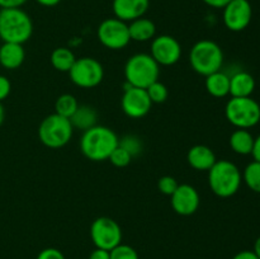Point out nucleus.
<instances>
[{
	"mask_svg": "<svg viewBox=\"0 0 260 259\" xmlns=\"http://www.w3.org/2000/svg\"><path fill=\"white\" fill-rule=\"evenodd\" d=\"M150 55L159 65L172 66L179 61L182 56V46L177 38L169 35H161L152 38Z\"/></svg>",
	"mask_w": 260,
	"mask_h": 259,
	"instance_id": "obj_12",
	"label": "nucleus"
},
{
	"mask_svg": "<svg viewBox=\"0 0 260 259\" xmlns=\"http://www.w3.org/2000/svg\"><path fill=\"white\" fill-rule=\"evenodd\" d=\"M109 254H111V259H139L136 249L122 243L112 249Z\"/></svg>",
	"mask_w": 260,
	"mask_h": 259,
	"instance_id": "obj_28",
	"label": "nucleus"
},
{
	"mask_svg": "<svg viewBox=\"0 0 260 259\" xmlns=\"http://www.w3.org/2000/svg\"><path fill=\"white\" fill-rule=\"evenodd\" d=\"M75 61V55L68 47L55 48L53 52L51 53V63H52V66L56 70L62 71V73H69Z\"/></svg>",
	"mask_w": 260,
	"mask_h": 259,
	"instance_id": "obj_23",
	"label": "nucleus"
},
{
	"mask_svg": "<svg viewBox=\"0 0 260 259\" xmlns=\"http://www.w3.org/2000/svg\"><path fill=\"white\" fill-rule=\"evenodd\" d=\"M28 0H0V8L8 9V8H20L27 3Z\"/></svg>",
	"mask_w": 260,
	"mask_h": 259,
	"instance_id": "obj_33",
	"label": "nucleus"
},
{
	"mask_svg": "<svg viewBox=\"0 0 260 259\" xmlns=\"http://www.w3.org/2000/svg\"><path fill=\"white\" fill-rule=\"evenodd\" d=\"M70 122L71 124H73L74 128L86 131V130L91 128V127L96 124L95 109L91 108V107L89 106H80V104H79L75 113L70 117Z\"/></svg>",
	"mask_w": 260,
	"mask_h": 259,
	"instance_id": "obj_22",
	"label": "nucleus"
},
{
	"mask_svg": "<svg viewBox=\"0 0 260 259\" xmlns=\"http://www.w3.org/2000/svg\"><path fill=\"white\" fill-rule=\"evenodd\" d=\"M233 259H258L253 250H241L234 255Z\"/></svg>",
	"mask_w": 260,
	"mask_h": 259,
	"instance_id": "obj_36",
	"label": "nucleus"
},
{
	"mask_svg": "<svg viewBox=\"0 0 260 259\" xmlns=\"http://www.w3.org/2000/svg\"><path fill=\"white\" fill-rule=\"evenodd\" d=\"M122 109L131 118H142L150 112L152 102L147 94L146 89L127 86L122 96Z\"/></svg>",
	"mask_w": 260,
	"mask_h": 259,
	"instance_id": "obj_13",
	"label": "nucleus"
},
{
	"mask_svg": "<svg viewBox=\"0 0 260 259\" xmlns=\"http://www.w3.org/2000/svg\"><path fill=\"white\" fill-rule=\"evenodd\" d=\"M255 79L246 71H238L230 76V93L235 98L251 96L255 90Z\"/></svg>",
	"mask_w": 260,
	"mask_h": 259,
	"instance_id": "obj_17",
	"label": "nucleus"
},
{
	"mask_svg": "<svg viewBox=\"0 0 260 259\" xmlns=\"http://www.w3.org/2000/svg\"><path fill=\"white\" fill-rule=\"evenodd\" d=\"M74 127L70 119L57 113L50 114L41 122L38 137L45 146L50 149L63 147L73 137Z\"/></svg>",
	"mask_w": 260,
	"mask_h": 259,
	"instance_id": "obj_6",
	"label": "nucleus"
},
{
	"mask_svg": "<svg viewBox=\"0 0 260 259\" xmlns=\"http://www.w3.org/2000/svg\"><path fill=\"white\" fill-rule=\"evenodd\" d=\"M189 62L193 70L200 75H211L216 71H220L222 68V48L211 40L198 41L190 48Z\"/></svg>",
	"mask_w": 260,
	"mask_h": 259,
	"instance_id": "obj_5",
	"label": "nucleus"
},
{
	"mask_svg": "<svg viewBox=\"0 0 260 259\" xmlns=\"http://www.w3.org/2000/svg\"><path fill=\"white\" fill-rule=\"evenodd\" d=\"M33 33V22L20 8L0 9V38L3 42H27Z\"/></svg>",
	"mask_w": 260,
	"mask_h": 259,
	"instance_id": "obj_2",
	"label": "nucleus"
},
{
	"mask_svg": "<svg viewBox=\"0 0 260 259\" xmlns=\"http://www.w3.org/2000/svg\"><path fill=\"white\" fill-rule=\"evenodd\" d=\"M251 155H253L255 161L260 163V135L258 137L254 139V146H253V151H251Z\"/></svg>",
	"mask_w": 260,
	"mask_h": 259,
	"instance_id": "obj_37",
	"label": "nucleus"
},
{
	"mask_svg": "<svg viewBox=\"0 0 260 259\" xmlns=\"http://www.w3.org/2000/svg\"><path fill=\"white\" fill-rule=\"evenodd\" d=\"M178 182L175 178L170 177V175H164L159 179L157 182V188H159L160 192L165 196H172L175 192V189L178 188Z\"/></svg>",
	"mask_w": 260,
	"mask_h": 259,
	"instance_id": "obj_30",
	"label": "nucleus"
},
{
	"mask_svg": "<svg viewBox=\"0 0 260 259\" xmlns=\"http://www.w3.org/2000/svg\"><path fill=\"white\" fill-rule=\"evenodd\" d=\"M71 81L80 88L90 89L99 85L104 78V69L98 60L93 57L76 58L69 71Z\"/></svg>",
	"mask_w": 260,
	"mask_h": 259,
	"instance_id": "obj_8",
	"label": "nucleus"
},
{
	"mask_svg": "<svg viewBox=\"0 0 260 259\" xmlns=\"http://www.w3.org/2000/svg\"><path fill=\"white\" fill-rule=\"evenodd\" d=\"M25 58V51L19 43L4 42L0 46V65L8 70L18 69Z\"/></svg>",
	"mask_w": 260,
	"mask_h": 259,
	"instance_id": "obj_18",
	"label": "nucleus"
},
{
	"mask_svg": "<svg viewBox=\"0 0 260 259\" xmlns=\"http://www.w3.org/2000/svg\"><path fill=\"white\" fill-rule=\"evenodd\" d=\"M160 65L150 53H136L124 65V78L127 84L135 88L146 89L159 80Z\"/></svg>",
	"mask_w": 260,
	"mask_h": 259,
	"instance_id": "obj_4",
	"label": "nucleus"
},
{
	"mask_svg": "<svg viewBox=\"0 0 260 259\" xmlns=\"http://www.w3.org/2000/svg\"><path fill=\"white\" fill-rule=\"evenodd\" d=\"M109 161L117 168H124L131 163L132 156L129 155V152L127 150H124L122 146H117L116 149L112 151V154L109 155Z\"/></svg>",
	"mask_w": 260,
	"mask_h": 259,
	"instance_id": "obj_27",
	"label": "nucleus"
},
{
	"mask_svg": "<svg viewBox=\"0 0 260 259\" xmlns=\"http://www.w3.org/2000/svg\"><path fill=\"white\" fill-rule=\"evenodd\" d=\"M170 203L178 215L190 216L200 207V193L193 185L179 184L175 192L170 196Z\"/></svg>",
	"mask_w": 260,
	"mask_h": 259,
	"instance_id": "obj_14",
	"label": "nucleus"
},
{
	"mask_svg": "<svg viewBox=\"0 0 260 259\" xmlns=\"http://www.w3.org/2000/svg\"><path fill=\"white\" fill-rule=\"evenodd\" d=\"M4 117H5V111H4V107H3L2 102H0V126L3 124L4 122Z\"/></svg>",
	"mask_w": 260,
	"mask_h": 259,
	"instance_id": "obj_40",
	"label": "nucleus"
},
{
	"mask_svg": "<svg viewBox=\"0 0 260 259\" xmlns=\"http://www.w3.org/2000/svg\"><path fill=\"white\" fill-rule=\"evenodd\" d=\"M128 32L131 41L136 42H146L152 40L156 33V25L149 18H137L128 24Z\"/></svg>",
	"mask_w": 260,
	"mask_h": 259,
	"instance_id": "obj_19",
	"label": "nucleus"
},
{
	"mask_svg": "<svg viewBox=\"0 0 260 259\" xmlns=\"http://www.w3.org/2000/svg\"><path fill=\"white\" fill-rule=\"evenodd\" d=\"M243 180L253 192L260 193V163L251 161L246 165L243 173Z\"/></svg>",
	"mask_w": 260,
	"mask_h": 259,
	"instance_id": "obj_25",
	"label": "nucleus"
},
{
	"mask_svg": "<svg viewBox=\"0 0 260 259\" xmlns=\"http://www.w3.org/2000/svg\"><path fill=\"white\" fill-rule=\"evenodd\" d=\"M118 145H119V146L123 147L124 150H127V151L129 152V155H131V156H136V155H139L140 152H141V150H142L141 141H140L139 137L134 136V135H128V136H124L123 139L119 140Z\"/></svg>",
	"mask_w": 260,
	"mask_h": 259,
	"instance_id": "obj_29",
	"label": "nucleus"
},
{
	"mask_svg": "<svg viewBox=\"0 0 260 259\" xmlns=\"http://www.w3.org/2000/svg\"><path fill=\"white\" fill-rule=\"evenodd\" d=\"M225 114L228 121L236 128H251L260 122V104L251 96H231L226 103Z\"/></svg>",
	"mask_w": 260,
	"mask_h": 259,
	"instance_id": "obj_7",
	"label": "nucleus"
},
{
	"mask_svg": "<svg viewBox=\"0 0 260 259\" xmlns=\"http://www.w3.org/2000/svg\"><path fill=\"white\" fill-rule=\"evenodd\" d=\"M12 90V84H10L9 79L4 75H0V102L8 98Z\"/></svg>",
	"mask_w": 260,
	"mask_h": 259,
	"instance_id": "obj_32",
	"label": "nucleus"
},
{
	"mask_svg": "<svg viewBox=\"0 0 260 259\" xmlns=\"http://www.w3.org/2000/svg\"><path fill=\"white\" fill-rule=\"evenodd\" d=\"M37 259H65L62 251L56 248H46L37 255Z\"/></svg>",
	"mask_w": 260,
	"mask_h": 259,
	"instance_id": "obj_31",
	"label": "nucleus"
},
{
	"mask_svg": "<svg viewBox=\"0 0 260 259\" xmlns=\"http://www.w3.org/2000/svg\"><path fill=\"white\" fill-rule=\"evenodd\" d=\"M253 251L255 253V255L258 256V259H260V236L258 239L255 240V243H254V249Z\"/></svg>",
	"mask_w": 260,
	"mask_h": 259,
	"instance_id": "obj_39",
	"label": "nucleus"
},
{
	"mask_svg": "<svg viewBox=\"0 0 260 259\" xmlns=\"http://www.w3.org/2000/svg\"><path fill=\"white\" fill-rule=\"evenodd\" d=\"M89 259H111V254H109V250L95 248L89 255Z\"/></svg>",
	"mask_w": 260,
	"mask_h": 259,
	"instance_id": "obj_34",
	"label": "nucleus"
},
{
	"mask_svg": "<svg viewBox=\"0 0 260 259\" xmlns=\"http://www.w3.org/2000/svg\"><path fill=\"white\" fill-rule=\"evenodd\" d=\"M206 89L215 98H223L230 93V76L222 71H216L206 76Z\"/></svg>",
	"mask_w": 260,
	"mask_h": 259,
	"instance_id": "obj_20",
	"label": "nucleus"
},
{
	"mask_svg": "<svg viewBox=\"0 0 260 259\" xmlns=\"http://www.w3.org/2000/svg\"><path fill=\"white\" fill-rule=\"evenodd\" d=\"M254 139L255 137L244 128H238L231 134L230 146L234 152L239 155H250L253 151Z\"/></svg>",
	"mask_w": 260,
	"mask_h": 259,
	"instance_id": "obj_21",
	"label": "nucleus"
},
{
	"mask_svg": "<svg viewBox=\"0 0 260 259\" xmlns=\"http://www.w3.org/2000/svg\"><path fill=\"white\" fill-rule=\"evenodd\" d=\"M243 182L240 169L230 160H217L208 170V184L211 190L221 198L236 195Z\"/></svg>",
	"mask_w": 260,
	"mask_h": 259,
	"instance_id": "obj_3",
	"label": "nucleus"
},
{
	"mask_svg": "<svg viewBox=\"0 0 260 259\" xmlns=\"http://www.w3.org/2000/svg\"><path fill=\"white\" fill-rule=\"evenodd\" d=\"M188 164L196 170H210L213 167L217 159L211 147L206 145H196L190 147L187 154Z\"/></svg>",
	"mask_w": 260,
	"mask_h": 259,
	"instance_id": "obj_16",
	"label": "nucleus"
},
{
	"mask_svg": "<svg viewBox=\"0 0 260 259\" xmlns=\"http://www.w3.org/2000/svg\"><path fill=\"white\" fill-rule=\"evenodd\" d=\"M150 8V0H113L112 10L114 17L129 23L146 14Z\"/></svg>",
	"mask_w": 260,
	"mask_h": 259,
	"instance_id": "obj_15",
	"label": "nucleus"
},
{
	"mask_svg": "<svg viewBox=\"0 0 260 259\" xmlns=\"http://www.w3.org/2000/svg\"><path fill=\"white\" fill-rule=\"evenodd\" d=\"M253 18V8L249 0H231L223 8V24L231 32H241L249 27Z\"/></svg>",
	"mask_w": 260,
	"mask_h": 259,
	"instance_id": "obj_11",
	"label": "nucleus"
},
{
	"mask_svg": "<svg viewBox=\"0 0 260 259\" xmlns=\"http://www.w3.org/2000/svg\"><path fill=\"white\" fill-rule=\"evenodd\" d=\"M90 238L95 248L109 250L119 245L122 241L121 226L111 217H98L90 226Z\"/></svg>",
	"mask_w": 260,
	"mask_h": 259,
	"instance_id": "obj_9",
	"label": "nucleus"
},
{
	"mask_svg": "<svg viewBox=\"0 0 260 259\" xmlns=\"http://www.w3.org/2000/svg\"><path fill=\"white\" fill-rule=\"evenodd\" d=\"M36 2H37L40 5H42V7L51 8V7H56L57 4H60L61 0H36Z\"/></svg>",
	"mask_w": 260,
	"mask_h": 259,
	"instance_id": "obj_38",
	"label": "nucleus"
},
{
	"mask_svg": "<svg viewBox=\"0 0 260 259\" xmlns=\"http://www.w3.org/2000/svg\"><path fill=\"white\" fill-rule=\"evenodd\" d=\"M78 107L79 103L75 96L71 95V94H62V95L56 99L55 113L70 119V117L75 113Z\"/></svg>",
	"mask_w": 260,
	"mask_h": 259,
	"instance_id": "obj_24",
	"label": "nucleus"
},
{
	"mask_svg": "<svg viewBox=\"0 0 260 259\" xmlns=\"http://www.w3.org/2000/svg\"><path fill=\"white\" fill-rule=\"evenodd\" d=\"M98 40L109 50H122L129 43L128 23L118 18H108L99 24L96 30Z\"/></svg>",
	"mask_w": 260,
	"mask_h": 259,
	"instance_id": "obj_10",
	"label": "nucleus"
},
{
	"mask_svg": "<svg viewBox=\"0 0 260 259\" xmlns=\"http://www.w3.org/2000/svg\"><path fill=\"white\" fill-rule=\"evenodd\" d=\"M118 142L119 139L113 130L95 124L84 131L80 139V150L89 160L104 161L118 146Z\"/></svg>",
	"mask_w": 260,
	"mask_h": 259,
	"instance_id": "obj_1",
	"label": "nucleus"
},
{
	"mask_svg": "<svg viewBox=\"0 0 260 259\" xmlns=\"http://www.w3.org/2000/svg\"><path fill=\"white\" fill-rule=\"evenodd\" d=\"M146 91L152 103H164L168 99V95H169L168 88L164 84L160 83L159 80L152 83L149 88H146Z\"/></svg>",
	"mask_w": 260,
	"mask_h": 259,
	"instance_id": "obj_26",
	"label": "nucleus"
},
{
	"mask_svg": "<svg viewBox=\"0 0 260 259\" xmlns=\"http://www.w3.org/2000/svg\"><path fill=\"white\" fill-rule=\"evenodd\" d=\"M206 5L211 8H215V9H223L231 0H202Z\"/></svg>",
	"mask_w": 260,
	"mask_h": 259,
	"instance_id": "obj_35",
	"label": "nucleus"
}]
</instances>
